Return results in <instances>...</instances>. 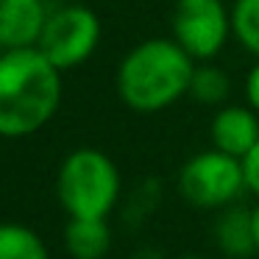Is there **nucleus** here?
Here are the masks:
<instances>
[{
  "instance_id": "obj_1",
  "label": "nucleus",
  "mask_w": 259,
  "mask_h": 259,
  "mask_svg": "<svg viewBox=\"0 0 259 259\" xmlns=\"http://www.w3.org/2000/svg\"><path fill=\"white\" fill-rule=\"evenodd\" d=\"M62 103V70L39 48L0 53V137L23 140L53 120Z\"/></svg>"
},
{
  "instance_id": "obj_2",
  "label": "nucleus",
  "mask_w": 259,
  "mask_h": 259,
  "mask_svg": "<svg viewBox=\"0 0 259 259\" xmlns=\"http://www.w3.org/2000/svg\"><path fill=\"white\" fill-rule=\"evenodd\" d=\"M195 59L176 39H145L117 67V95L134 112L153 114L190 92Z\"/></svg>"
},
{
  "instance_id": "obj_3",
  "label": "nucleus",
  "mask_w": 259,
  "mask_h": 259,
  "mask_svg": "<svg viewBox=\"0 0 259 259\" xmlns=\"http://www.w3.org/2000/svg\"><path fill=\"white\" fill-rule=\"evenodd\" d=\"M56 195L70 218H106L120 198V170L98 148H78L59 167Z\"/></svg>"
},
{
  "instance_id": "obj_4",
  "label": "nucleus",
  "mask_w": 259,
  "mask_h": 259,
  "mask_svg": "<svg viewBox=\"0 0 259 259\" xmlns=\"http://www.w3.org/2000/svg\"><path fill=\"white\" fill-rule=\"evenodd\" d=\"M245 190V173L237 156L209 148L187 159L179 173V192L198 209H223Z\"/></svg>"
},
{
  "instance_id": "obj_5",
  "label": "nucleus",
  "mask_w": 259,
  "mask_h": 259,
  "mask_svg": "<svg viewBox=\"0 0 259 259\" xmlns=\"http://www.w3.org/2000/svg\"><path fill=\"white\" fill-rule=\"evenodd\" d=\"M101 42V20L87 6H64L48 14L45 28L39 34V48L51 64L62 73L84 64Z\"/></svg>"
},
{
  "instance_id": "obj_6",
  "label": "nucleus",
  "mask_w": 259,
  "mask_h": 259,
  "mask_svg": "<svg viewBox=\"0 0 259 259\" xmlns=\"http://www.w3.org/2000/svg\"><path fill=\"white\" fill-rule=\"evenodd\" d=\"M231 34V12L223 0H176L173 39L195 62L214 59Z\"/></svg>"
},
{
  "instance_id": "obj_7",
  "label": "nucleus",
  "mask_w": 259,
  "mask_h": 259,
  "mask_svg": "<svg viewBox=\"0 0 259 259\" xmlns=\"http://www.w3.org/2000/svg\"><path fill=\"white\" fill-rule=\"evenodd\" d=\"M45 20V0H0V48H36Z\"/></svg>"
},
{
  "instance_id": "obj_8",
  "label": "nucleus",
  "mask_w": 259,
  "mask_h": 259,
  "mask_svg": "<svg viewBox=\"0 0 259 259\" xmlns=\"http://www.w3.org/2000/svg\"><path fill=\"white\" fill-rule=\"evenodd\" d=\"M209 134L218 151L242 159L259 140V117L251 106H223L212 117Z\"/></svg>"
},
{
  "instance_id": "obj_9",
  "label": "nucleus",
  "mask_w": 259,
  "mask_h": 259,
  "mask_svg": "<svg viewBox=\"0 0 259 259\" xmlns=\"http://www.w3.org/2000/svg\"><path fill=\"white\" fill-rule=\"evenodd\" d=\"M64 248L73 259H103L112 248L106 218H70L64 226Z\"/></svg>"
},
{
  "instance_id": "obj_10",
  "label": "nucleus",
  "mask_w": 259,
  "mask_h": 259,
  "mask_svg": "<svg viewBox=\"0 0 259 259\" xmlns=\"http://www.w3.org/2000/svg\"><path fill=\"white\" fill-rule=\"evenodd\" d=\"M218 242L223 248V253H229V256H248V253L256 251L251 209L242 206L226 209L223 218L218 220Z\"/></svg>"
},
{
  "instance_id": "obj_11",
  "label": "nucleus",
  "mask_w": 259,
  "mask_h": 259,
  "mask_svg": "<svg viewBox=\"0 0 259 259\" xmlns=\"http://www.w3.org/2000/svg\"><path fill=\"white\" fill-rule=\"evenodd\" d=\"M0 259H51V251L34 229L17 220H3L0 223Z\"/></svg>"
},
{
  "instance_id": "obj_12",
  "label": "nucleus",
  "mask_w": 259,
  "mask_h": 259,
  "mask_svg": "<svg viewBox=\"0 0 259 259\" xmlns=\"http://www.w3.org/2000/svg\"><path fill=\"white\" fill-rule=\"evenodd\" d=\"M231 34L242 48L259 56V0H234L231 6Z\"/></svg>"
},
{
  "instance_id": "obj_13",
  "label": "nucleus",
  "mask_w": 259,
  "mask_h": 259,
  "mask_svg": "<svg viewBox=\"0 0 259 259\" xmlns=\"http://www.w3.org/2000/svg\"><path fill=\"white\" fill-rule=\"evenodd\" d=\"M231 81L229 75L220 67L212 64H201V67L192 70V81H190V95L201 103H223L229 98Z\"/></svg>"
},
{
  "instance_id": "obj_14",
  "label": "nucleus",
  "mask_w": 259,
  "mask_h": 259,
  "mask_svg": "<svg viewBox=\"0 0 259 259\" xmlns=\"http://www.w3.org/2000/svg\"><path fill=\"white\" fill-rule=\"evenodd\" d=\"M240 162H242V173H245V190L259 198V140Z\"/></svg>"
},
{
  "instance_id": "obj_15",
  "label": "nucleus",
  "mask_w": 259,
  "mask_h": 259,
  "mask_svg": "<svg viewBox=\"0 0 259 259\" xmlns=\"http://www.w3.org/2000/svg\"><path fill=\"white\" fill-rule=\"evenodd\" d=\"M245 101H248V106L259 114V62L253 64L245 75Z\"/></svg>"
},
{
  "instance_id": "obj_16",
  "label": "nucleus",
  "mask_w": 259,
  "mask_h": 259,
  "mask_svg": "<svg viewBox=\"0 0 259 259\" xmlns=\"http://www.w3.org/2000/svg\"><path fill=\"white\" fill-rule=\"evenodd\" d=\"M251 220H253V242H256V251H259V203L251 209Z\"/></svg>"
},
{
  "instance_id": "obj_17",
  "label": "nucleus",
  "mask_w": 259,
  "mask_h": 259,
  "mask_svg": "<svg viewBox=\"0 0 259 259\" xmlns=\"http://www.w3.org/2000/svg\"><path fill=\"white\" fill-rule=\"evenodd\" d=\"M179 259H203V256H179Z\"/></svg>"
}]
</instances>
